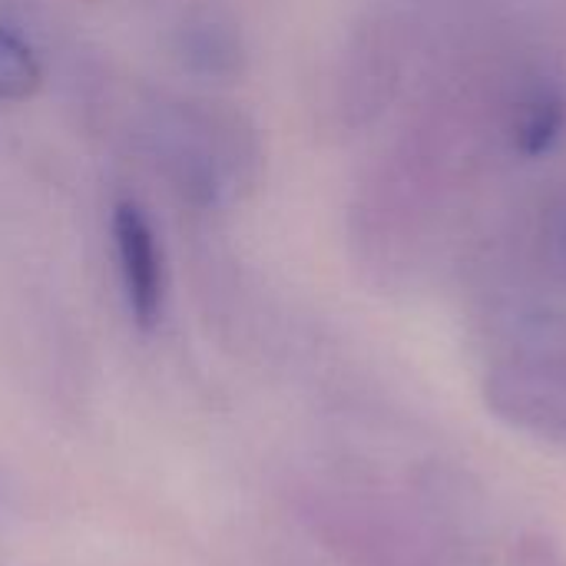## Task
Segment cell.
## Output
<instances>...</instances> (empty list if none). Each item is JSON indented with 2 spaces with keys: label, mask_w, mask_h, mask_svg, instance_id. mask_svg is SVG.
Here are the masks:
<instances>
[{
  "label": "cell",
  "mask_w": 566,
  "mask_h": 566,
  "mask_svg": "<svg viewBox=\"0 0 566 566\" xmlns=\"http://www.w3.org/2000/svg\"><path fill=\"white\" fill-rule=\"evenodd\" d=\"M113 239H116V259L119 275L126 289V302L133 318L143 328H153L163 312V252L156 242V232L143 209L136 202H119L113 209Z\"/></svg>",
  "instance_id": "7a4b0ae2"
},
{
  "label": "cell",
  "mask_w": 566,
  "mask_h": 566,
  "mask_svg": "<svg viewBox=\"0 0 566 566\" xmlns=\"http://www.w3.org/2000/svg\"><path fill=\"white\" fill-rule=\"evenodd\" d=\"M541 259L547 275L566 289V189L551 199L541 222Z\"/></svg>",
  "instance_id": "5b68a950"
},
{
  "label": "cell",
  "mask_w": 566,
  "mask_h": 566,
  "mask_svg": "<svg viewBox=\"0 0 566 566\" xmlns=\"http://www.w3.org/2000/svg\"><path fill=\"white\" fill-rule=\"evenodd\" d=\"M43 70L20 30L0 20V103H20L40 90Z\"/></svg>",
  "instance_id": "277c9868"
},
{
  "label": "cell",
  "mask_w": 566,
  "mask_h": 566,
  "mask_svg": "<svg viewBox=\"0 0 566 566\" xmlns=\"http://www.w3.org/2000/svg\"><path fill=\"white\" fill-rule=\"evenodd\" d=\"M566 99L557 86H531L511 113V143L521 156H544L564 136Z\"/></svg>",
  "instance_id": "3957f363"
},
{
  "label": "cell",
  "mask_w": 566,
  "mask_h": 566,
  "mask_svg": "<svg viewBox=\"0 0 566 566\" xmlns=\"http://www.w3.org/2000/svg\"><path fill=\"white\" fill-rule=\"evenodd\" d=\"M514 566H566V557L551 537L524 534L514 544Z\"/></svg>",
  "instance_id": "8992f818"
},
{
  "label": "cell",
  "mask_w": 566,
  "mask_h": 566,
  "mask_svg": "<svg viewBox=\"0 0 566 566\" xmlns=\"http://www.w3.org/2000/svg\"><path fill=\"white\" fill-rule=\"evenodd\" d=\"M484 401L507 428L566 444V335L547 315L524 318L488 361Z\"/></svg>",
  "instance_id": "6da1fadb"
}]
</instances>
